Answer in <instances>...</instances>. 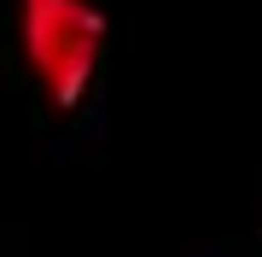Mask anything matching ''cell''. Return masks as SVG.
<instances>
[{
    "label": "cell",
    "instance_id": "1",
    "mask_svg": "<svg viewBox=\"0 0 262 257\" xmlns=\"http://www.w3.org/2000/svg\"><path fill=\"white\" fill-rule=\"evenodd\" d=\"M24 58L53 105H70L94 88L99 53H105V12L88 0H18Z\"/></svg>",
    "mask_w": 262,
    "mask_h": 257
}]
</instances>
